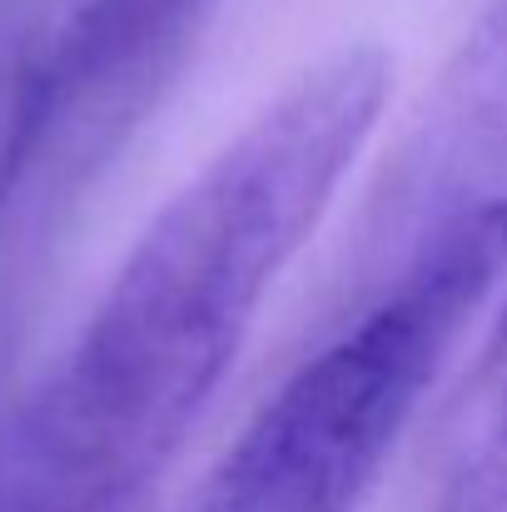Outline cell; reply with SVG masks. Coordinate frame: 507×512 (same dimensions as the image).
I'll use <instances>...</instances> for the list:
<instances>
[{
    "instance_id": "cell-1",
    "label": "cell",
    "mask_w": 507,
    "mask_h": 512,
    "mask_svg": "<svg viewBox=\"0 0 507 512\" xmlns=\"http://www.w3.org/2000/svg\"><path fill=\"white\" fill-rule=\"evenodd\" d=\"M393 95L378 45L304 65L140 229L80 334L0 413L5 512H125L254 334Z\"/></svg>"
},
{
    "instance_id": "cell-2",
    "label": "cell",
    "mask_w": 507,
    "mask_h": 512,
    "mask_svg": "<svg viewBox=\"0 0 507 512\" xmlns=\"http://www.w3.org/2000/svg\"><path fill=\"white\" fill-rule=\"evenodd\" d=\"M393 279L244 423L189 512H358L503 294L507 194L468 204L393 259Z\"/></svg>"
},
{
    "instance_id": "cell-3",
    "label": "cell",
    "mask_w": 507,
    "mask_h": 512,
    "mask_svg": "<svg viewBox=\"0 0 507 512\" xmlns=\"http://www.w3.org/2000/svg\"><path fill=\"white\" fill-rule=\"evenodd\" d=\"M507 194V0H488L443 65L378 214L398 254L448 214Z\"/></svg>"
},
{
    "instance_id": "cell-4",
    "label": "cell",
    "mask_w": 507,
    "mask_h": 512,
    "mask_svg": "<svg viewBox=\"0 0 507 512\" xmlns=\"http://www.w3.org/2000/svg\"><path fill=\"white\" fill-rule=\"evenodd\" d=\"M55 5V130H105L179 55L204 0H50Z\"/></svg>"
},
{
    "instance_id": "cell-5",
    "label": "cell",
    "mask_w": 507,
    "mask_h": 512,
    "mask_svg": "<svg viewBox=\"0 0 507 512\" xmlns=\"http://www.w3.org/2000/svg\"><path fill=\"white\" fill-rule=\"evenodd\" d=\"M423 512H507V279L503 304L448 403Z\"/></svg>"
},
{
    "instance_id": "cell-6",
    "label": "cell",
    "mask_w": 507,
    "mask_h": 512,
    "mask_svg": "<svg viewBox=\"0 0 507 512\" xmlns=\"http://www.w3.org/2000/svg\"><path fill=\"white\" fill-rule=\"evenodd\" d=\"M55 130V5L0 0V219Z\"/></svg>"
},
{
    "instance_id": "cell-7",
    "label": "cell",
    "mask_w": 507,
    "mask_h": 512,
    "mask_svg": "<svg viewBox=\"0 0 507 512\" xmlns=\"http://www.w3.org/2000/svg\"><path fill=\"white\" fill-rule=\"evenodd\" d=\"M0 512H5V508H0Z\"/></svg>"
}]
</instances>
